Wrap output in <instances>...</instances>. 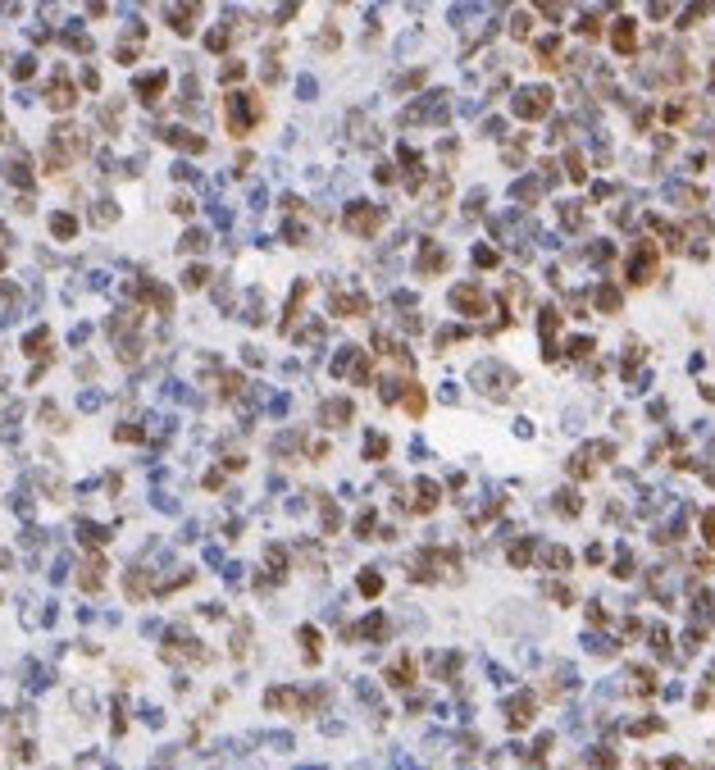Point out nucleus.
I'll use <instances>...</instances> for the list:
<instances>
[{
	"mask_svg": "<svg viewBox=\"0 0 715 770\" xmlns=\"http://www.w3.org/2000/svg\"><path fill=\"white\" fill-rule=\"evenodd\" d=\"M360 593H369V597L383 593V579H379V575H360Z\"/></svg>",
	"mask_w": 715,
	"mask_h": 770,
	"instance_id": "ddd939ff",
	"label": "nucleus"
},
{
	"mask_svg": "<svg viewBox=\"0 0 715 770\" xmlns=\"http://www.w3.org/2000/svg\"><path fill=\"white\" fill-rule=\"evenodd\" d=\"M206 283H210V269H206V265H192V269L183 274V287H206Z\"/></svg>",
	"mask_w": 715,
	"mask_h": 770,
	"instance_id": "6e6552de",
	"label": "nucleus"
},
{
	"mask_svg": "<svg viewBox=\"0 0 715 770\" xmlns=\"http://www.w3.org/2000/svg\"><path fill=\"white\" fill-rule=\"evenodd\" d=\"M51 105H55V109H69V105H73V87H69L64 78H55V87H51Z\"/></svg>",
	"mask_w": 715,
	"mask_h": 770,
	"instance_id": "423d86ee",
	"label": "nucleus"
},
{
	"mask_svg": "<svg viewBox=\"0 0 715 770\" xmlns=\"http://www.w3.org/2000/svg\"><path fill=\"white\" fill-rule=\"evenodd\" d=\"M410 679H415V661H406V656H401V661L388 670V683H392V688H406Z\"/></svg>",
	"mask_w": 715,
	"mask_h": 770,
	"instance_id": "20e7f679",
	"label": "nucleus"
},
{
	"mask_svg": "<svg viewBox=\"0 0 715 770\" xmlns=\"http://www.w3.org/2000/svg\"><path fill=\"white\" fill-rule=\"evenodd\" d=\"M164 82H169L164 73H146V78H137V91H141V100H155V96L164 91Z\"/></svg>",
	"mask_w": 715,
	"mask_h": 770,
	"instance_id": "7ed1b4c3",
	"label": "nucleus"
},
{
	"mask_svg": "<svg viewBox=\"0 0 715 770\" xmlns=\"http://www.w3.org/2000/svg\"><path fill=\"white\" fill-rule=\"evenodd\" d=\"M51 347V328H33V333L23 337V356H42Z\"/></svg>",
	"mask_w": 715,
	"mask_h": 770,
	"instance_id": "f03ea898",
	"label": "nucleus"
},
{
	"mask_svg": "<svg viewBox=\"0 0 715 770\" xmlns=\"http://www.w3.org/2000/svg\"><path fill=\"white\" fill-rule=\"evenodd\" d=\"M51 233H55V238H73V233H78V224H73L69 215H55V219H51Z\"/></svg>",
	"mask_w": 715,
	"mask_h": 770,
	"instance_id": "1a4fd4ad",
	"label": "nucleus"
},
{
	"mask_svg": "<svg viewBox=\"0 0 715 770\" xmlns=\"http://www.w3.org/2000/svg\"><path fill=\"white\" fill-rule=\"evenodd\" d=\"M351 415H356V411H351L347 397H328V402L319 406V424H324V429H347Z\"/></svg>",
	"mask_w": 715,
	"mask_h": 770,
	"instance_id": "f257e3e1",
	"label": "nucleus"
},
{
	"mask_svg": "<svg viewBox=\"0 0 715 770\" xmlns=\"http://www.w3.org/2000/svg\"><path fill=\"white\" fill-rule=\"evenodd\" d=\"M114 438H119V442H141V438H146V429H141V424H132V420H123L119 429H114Z\"/></svg>",
	"mask_w": 715,
	"mask_h": 770,
	"instance_id": "0eeeda50",
	"label": "nucleus"
},
{
	"mask_svg": "<svg viewBox=\"0 0 715 770\" xmlns=\"http://www.w3.org/2000/svg\"><path fill=\"white\" fill-rule=\"evenodd\" d=\"M237 392H242V374L233 369V374H224V379H219V397H237Z\"/></svg>",
	"mask_w": 715,
	"mask_h": 770,
	"instance_id": "9d476101",
	"label": "nucleus"
},
{
	"mask_svg": "<svg viewBox=\"0 0 715 770\" xmlns=\"http://www.w3.org/2000/svg\"><path fill=\"white\" fill-rule=\"evenodd\" d=\"M406 411H410V415H424V392L415 388V383H410V392H406Z\"/></svg>",
	"mask_w": 715,
	"mask_h": 770,
	"instance_id": "f8f14e48",
	"label": "nucleus"
},
{
	"mask_svg": "<svg viewBox=\"0 0 715 770\" xmlns=\"http://www.w3.org/2000/svg\"><path fill=\"white\" fill-rule=\"evenodd\" d=\"M388 456V438H365V460H383Z\"/></svg>",
	"mask_w": 715,
	"mask_h": 770,
	"instance_id": "9b49d317",
	"label": "nucleus"
},
{
	"mask_svg": "<svg viewBox=\"0 0 715 770\" xmlns=\"http://www.w3.org/2000/svg\"><path fill=\"white\" fill-rule=\"evenodd\" d=\"M37 420H42L46 429H69V424H64V411H60V406H55V402H42V411H37Z\"/></svg>",
	"mask_w": 715,
	"mask_h": 770,
	"instance_id": "39448f33",
	"label": "nucleus"
}]
</instances>
